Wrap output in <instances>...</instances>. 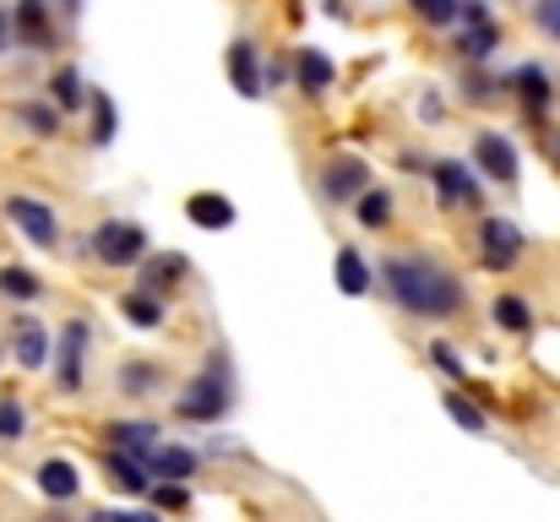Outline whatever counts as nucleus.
<instances>
[{
    "label": "nucleus",
    "mask_w": 560,
    "mask_h": 522,
    "mask_svg": "<svg viewBox=\"0 0 560 522\" xmlns=\"http://www.w3.org/2000/svg\"><path fill=\"white\" fill-rule=\"evenodd\" d=\"M60 5H66V11H82V0H60Z\"/></svg>",
    "instance_id": "a19ab883"
},
{
    "label": "nucleus",
    "mask_w": 560,
    "mask_h": 522,
    "mask_svg": "<svg viewBox=\"0 0 560 522\" xmlns=\"http://www.w3.org/2000/svg\"><path fill=\"white\" fill-rule=\"evenodd\" d=\"M11 27L27 49H49L55 44V27H49V5L44 0H16L11 5Z\"/></svg>",
    "instance_id": "1a4fd4ad"
},
{
    "label": "nucleus",
    "mask_w": 560,
    "mask_h": 522,
    "mask_svg": "<svg viewBox=\"0 0 560 522\" xmlns=\"http://www.w3.org/2000/svg\"><path fill=\"white\" fill-rule=\"evenodd\" d=\"M463 16H468V27H490V22H495L485 0H463Z\"/></svg>",
    "instance_id": "c9c22d12"
},
{
    "label": "nucleus",
    "mask_w": 560,
    "mask_h": 522,
    "mask_svg": "<svg viewBox=\"0 0 560 522\" xmlns=\"http://www.w3.org/2000/svg\"><path fill=\"white\" fill-rule=\"evenodd\" d=\"M93 251H98L104 267H142V256H148V229L109 218V223L93 229Z\"/></svg>",
    "instance_id": "7ed1b4c3"
},
{
    "label": "nucleus",
    "mask_w": 560,
    "mask_h": 522,
    "mask_svg": "<svg viewBox=\"0 0 560 522\" xmlns=\"http://www.w3.org/2000/svg\"><path fill=\"white\" fill-rule=\"evenodd\" d=\"M22 425H27V414H22V403H11V397H0V441H16V436H22Z\"/></svg>",
    "instance_id": "473e14b6"
},
{
    "label": "nucleus",
    "mask_w": 560,
    "mask_h": 522,
    "mask_svg": "<svg viewBox=\"0 0 560 522\" xmlns=\"http://www.w3.org/2000/svg\"><path fill=\"white\" fill-rule=\"evenodd\" d=\"M88 338H93V327H88V322H66V333H60V348H55V375H60V386H66V392H77V386H82V353H88Z\"/></svg>",
    "instance_id": "423d86ee"
},
{
    "label": "nucleus",
    "mask_w": 560,
    "mask_h": 522,
    "mask_svg": "<svg viewBox=\"0 0 560 522\" xmlns=\"http://www.w3.org/2000/svg\"><path fill=\"white\" fill-rule=\"evenodd\" d=\"M11 33H16V27H11V22H5V11H0V49L11 44Z\"/></svg>",
    "instance_id": "58836bf2"
},
{
    "label": "nucleus",
    "mask_w": 560,
    "mask_h": 522,
    "mask_svg": "<svg viewBox=\"0 0 560 522\" xmlns=\"http://www.w3.org/2000/svg\"><path fill=\"white\" fill-rule=\"evenodd\" d=\"M512 88L523 93V104H528L534 115L550 109V93H556V88H550V77H545L539 66H517V71H512Z\"/></svg>",
    "instance_id": "f3484780"
},
{
    "label": "nucleus",
    "mask_w": 560,
    "mask_h": 522,
    "mask_svg": "<svg viewBox=\"0 0 560 522\" xmlns=\"http://www.w3.org/2000/svg\"><path fill=\"white\" fill-rule=\"evenodd\" d=\"M354 207H360V223H365V229H386V223H392V196H386V190H365Z\"/></svg>",
    "instance_id": "393cba45"
},
{
    "label": "nucleus",
    "mask_w": 560,
    "mask_h": 522,
    "mask_svg": "<svg viewBox=\"0 0 560 522\" xmlns=\"http://www.w3.org/2000/svg\"><path fill=\"white\" fill-rule=\"evenodd\" d=\"M446 414H452V419H457L468 436H485V414H479V408H474L463 392H446Z\"/></svg>",
    "instance_id": "c85d7f7f"
},
{
    "label": "nucleus",
    "mask_w": 560,
    "mask_h": 522,
    "mask_svg": "<svg viewBox=\"0 0 560 522\" xmlns=\"http://www.w3.org/2000/svg\"><path fill=\"white\" fill-rule=\"evenodd\" d=\"M5 218H11L38 251H55V245H60V218H55L49 201H38V196H5Z\"/></svg>",
    "instance_id": "20e7f679"
},
{
    "label": "nucleus",
    "mask_w": 560,
    "mask_h": 522,
    "mask_svg": "<svg viewBox=\"0 0 560 522\" xmlns=\"http://www.w3.org/2000/svg\"><path fill=\"white\" fill-rule=\"evenodd\" d=\"M294 77H300L305 93H322V88H332V60L316 55V49H305V55L294 60Z\"/></svg>",
    "instance_id": "aec40b11"
},
{
    "label": "nucleus",
    "mask_w": 560,
    "mask_h": 522,
    "mask_svg": "<svg viewBox=\"0 0 560 522\" xmlns=\"http://www.w3.org/2000/svg\"><path fill=\"white\" fill-rule=\"evenodd\" d=\"M495 322H501L506 333H528V327H534V311H528V300L501 294V300H495Z\"/></svg>",
    "instance_id": "5701e85b"
},
{
    "label": "nucleus",
    "mask_w": 560,
    "mask_h": 522,
    "mask_svg": "<svg viewBox=\"0 0 560 522\" xmlns=\"http://www.w3.org/2000/svg\"><path fill=\"white\" fill-rule=\"evenodd\" d=\"M229 397H234V375H229L223 353H212V359H207V370L190 381L186 392H180L175 414H180V419H196V425H212V419H223V414H229Z\"/></svg>",
    "instance_id": "f03ea898"
},
{
    "label": "nucleus",
    "mask_w": 560,
    "mask_h": 522,
    "mask_svg": "<svg viewBox=\"0 0 560 522\" xmlns=\"http://www.w3.org/2000/svg\"><path fill=\"white\" fill-rule=\"evenodd\" d=\"M153 501H159V507H186L190 496H186V485H159V490H153Z\"/></svg>",
    "instance_id": "e433bc0d"
},
{
    "label": "nucleus",
    "mask_w": 560,
    "mask_h": 522,
    "mask_svg": "<svg viewBox=\"0 0 560 522\" xmlns=\"http://www.w3.org/2000/svg\"><path fill=\"white\" fill-rule=\"evenodd\" d=\"M556 159H560V137H556Z\"/></svg>",
    "instance_id": "79ce46f5"
},
{
    "label": "nucleus",
    "mask_w": 560,
    "mask_h": 522,
    "mask_svg": "<svg viewBox=\"0 0 560 522\" xmlns=\"http://www.w3.org/2000/svg\"><path fill=\"white\" fill-rule=\"evenodd\" d=\"M109 452H126V457H142V463H153V452H159V425H137V419H126V425H109Z\"/></svg>",
    "instance_id": "9b49d317"
},
{
    "label": "nucleus",
    "mask_w": 560,
    "mask_h": 522,
    "mask_svg": "<svg viewBox=\"0 0 560 522\" xmlns=\"http://www.w3.org/2000/svg\"><path fill=\"white\" fill-rule=\"evenodd\" d=\"M338 289L343 294H365L371 289V267H365V256L349 245V251H338Z\"/></svg>",
    "instance_id": "412c9836"
},
{
    "label": "nucleus",
    "mask_w": 560,
    "mask_h": 522,
    "mask_svg": "<svg viewBox=\"0 0 560 522\" xmlns=\"http://www.w3.org/2000/svg\"><path fill=\"white\" fill-rule=\"evenodd\" d=\"M120 305H126V322H131V327H159V322H164V305H159V294H148V289L126 294Z\"/></svg>",
    "instance_id": "4be33fe9"
},
{
    "label": "nucleus",
    "mask_w": 560,
    "mask_h": 522,
    "mask_svg": "<svg viewBox=\"0 0 560 522\" xmlns=\"http://www.w3.org/2000/svg\"><path fill=\"white\" fill-rule=\"evenodd\" d=\"M120 386H126L131 397H148V386H159V370H153V364H126V370H120Z\"/></svg>",
    "instance_id": "2f4dec72"
},
{
    "label": "nucleus",
    "mask_w": 560,
    "mask_h": 522,
    "mask_svg": "<svg viewBox=\"0 0 560 522\" xmlns=\"http://www.w3.org/2000/svg\"><path fill=\"white\" fill-rule=\"evenodd\" d=\"M430 364L446 370V375H463V359L452 353V344H430Z\"/></svg>",
    "instance_id": "f704fd0d"
},
{
    "label": "nucleus",
    "mask_w": 560,
    "mask_h": 522,
    "mask_svg": "<svg viewBox=\"0 0 560 522\" xmlns=\"http://www.w3.org/2000/svg\"><path fill=\"white\" fill-rule=\"evenodd\" d=\"M148 468H153V479H190L196 474V452L190 446H159Z\"/></svg>",
    "instance_id": "6ab92c4d"
},
{
    "label": "nucleus",
    "mask_w": 560,
    "mask_h": 522,
    "mask_svg": "<svg viewBox=\"0 0 560 522\" xmlns=\"http://www.w3.org/2000/svg\"><path fill=\"white\" fill-rule=\"evenodd\" d=\"M11 348H16V364H22V370H44V359H49V333H44L33 316H22V322L11 327Z\"/></svg>",
    "instance_id": "f8f14e48"
},
{
    "label": "nucleus",
    "mask_w": 560,
    "mask_h": 522,
    "mask_svg": "<svg viewBox=\"0 0 560 522\" xmlns=\"http://www.w3.org/2000/svg\"><path fill=\"white\" fill-rule=\"evenodd\" d=\"M229 71H234V88L245 93V98H261L267 93V77H261V66H256V49L240 38V44H229Z\"/></svg>",
    "instance_id": "ddd939ff"
},
{
    "label": "nucleus",
    "mask_w": 560,
    "mask_h": 522,
    "mask_svg": "<svg viewBox=\"0 0 560 522\" xmlns=\"http://www.w3.org/2000/svg\"><path fill=\"white\" fill-rule=\"evenodd\" d=\"M474 164L490 174L495 185H517V148H512L506 137H495V131H485V137L474 142Z\"/></svg>",
    "instance_id": "0eeeda50"
},
{
    "label": "nucleus",
    "mask_w": 560,
    "mask_h": 522,
    "mask_svg": "<svg viewBox=\"0 0 560 522\" xmlns=\"http://www.w3.org/2000/svg\"><path fill=\"white\" fill-rule=\"evenodd\" d=\"M495 44H501V27H495V22H490V27H468V33H463V44H457V49H463V55H468V60H485V55H495Z\"/></svg>",
    "instance_id": "a878e982"
},
{
    "label": "nucleus",
    "mask_w": 560,
    "mask_h": 522,
    "mask_svg": "<svg viewBox=\"0 0 560 522\" xmlns=\"http://www.w3.org/2000/svg\"><path fill=\"white\" fill-rule=\"evenodd\" d=\"M82 522H120V512H93V518H82Z\"/></svg>",
    "instance_id": "ea45409f"
},
{
    "label": "nucleus",
    "mask_w": 560,
    "mask_h": 522,
    "mask_svg": "<svg viewBox=\"0 0 560 522\" xmlns=\"http://www.w3.org/2000/svg\"><path fill=\"white\" fill-rule=\"evenodd\" d=\"M479 251H485V267H490V272H512V267L523 262V229H517L512 218H485Z\"/></svg>",
    "instance_id": "39448f33"
},
{
    "label": "nucleus",
    "mask_w": 560,
    "mask_h": 522,
    "mask_svg": "<svg viewBox=\"0 0 560 522\" xmlns=\"http://www.w3.org/2000/svg\"><path fill=\"white\" fill-rule=\"evenodd\" d=\"M38 490H44L49 501H71V496L82 490V479H77V468H71L66 457H49V463H38Z\"/></svg>",
    "instance_id": "dca6fc26"
},
{
    "label": "nucleus",
    "mask_w": 560,
    "mask_h": 522,
    "mask_svg": "<svg viewBox=\"0 0 560 522\" xmlns=\"http://www.w3.org/2000/svg\"><path fill=\"white\" fill-rule=\"evenodd\" d=\"M534 22H539L550 38H560V0H539V5H534Z\"/></svg>",
    "instance_id": "72a5a7b5"
},
{
    "label": "nucleus",
    "mask_w": 560,
    "mask_h": 522,
    "mask_svg": "<svg viewBox=\"0 0 560 522\" xmlns=\"http://www.w3.org/2000/svg\"><path fill=\"white\" fill-rule=\"evenodd\" d=\"M413 5V16H424L430 27H452L457 16H463V0H408Z\"/></svg>",
    "instance_id": "b1692460"
},
{
    "label": "nucleus",
    "mask_w": 560,
    "mask_h": 522,
    "mask_svg": "<svg viewBox=\"0 0 560 522\" xmlns=\"http://www.w3.org/2000/svg\"><path fill=\"white\" fill-rule=\"evenodd\" d=\"M22 126H33L38 137H55L60 131V115L49 104H22Z\"/></svg>",
    "instance_id": "7c9ffc66"
},
{
    "label": "nucleus",
    "mask_w": 560,
    "mask_h": 522,
    "mask_svg": "<svg viewBox=\"0 0 560 522\" xmlns=\"http://www.w3.org/2000/svg\"><path fill=\"white\" fill-rule=\"evenodd\" d=\"M180 278H186V256H153V262H142V289L148 294H164Z\"/></svg>",
    "instance_id": "a211bd4d"
},
{
    "label": "nucleus",
    "mask_w": 560,
    "mask_h": 522,
    "mask_svg": "<svg viewBox=\"0 0 560 522\" xmlns=\"http://www.w3.org/2000/svg\"><path fill=\"white\" fill-rule=\"evenodd\" d=\"M386 289L408 316H452L463 311V283L435 267L430 256H392L386 262Z\"/></svg>",
    "instance_id": "f257e3e1"
},
{
    "label": "nucleus",
    "mask_w": 560,
    "mask_h": 522,
    "mask_svg": "<svg viewBox=\"0 0 560 522\" xmlns=\"http://www.w3.org/2000/svg\"><path fill=\"white\" fill-rule=\"evenodd\" d=\"M365 185H371L365 159H332L327 174H322V190H327L332 201H360V196H365Z\"/></svg>",
    "instance_id": "6e6552de"
},
{
    "label": "nucleus",
    "mask_w": 560,
    "mask_h": 522,
    "mask_svg": "<svg viewBox=\"0 0 560 522\" xmlns=\"http://www.w3.org/2000/svg\"><path fill=\"white\" fill-rule=\"evenodd\" d=\"M435 196H441V207H474L479 201V174L468 164H435Z\"/></svg>",
    "instance_id": "9d476101"
},
{
    "label": "nucleus",
    "mask_w": 560,
    "mask_h": 522,
    "mask_svg": "<svg viewBox=\"0 0 560 522\" xmlns=\"http://www.w3.org/2000/svg\"><path fill=\"white\" fill-rule=\"evenodd\" d=\"M49 98L60 104V109H77L82 104V77L66 66V71H55V82H49Z\"/></svg>",
    "instance_id": "cd10ccee"
},
{
    "label": "nucleus",
    "mask_w": 560,
    "mask_h": 522,
    "mask_svg": "<svg viewBox=\"0 0 560 522\" xmlns=\"http://www.w3.org/2000/svg\"><path fill=\"white\" fill-rule=\"evenodd\" d=\"M109 474H115V485H120L126 496H153V490H159V479H153V468H148L142 457L109 452Z\"/></svg>",
    "instance_id": "4468645a"
},
{
    "label": "nucleus",
    "mask_w": 560,
    "mask_h": 522,
    "mask_svg": "<svg viewBox=\"0 0 560 522\" xmlns=\"http://www.w3.org/2000/svg\"><path fill=\"white\" fill-rule=\"evenodd\" d=\"M0 294H11V300H38L44 283H38L33 272H22V267H5V272H0Z\"/></svg>",
    "instance_id": "bb28decb"
},
{
    "label": "nucleus",
    "mask_w": 560,
    "mask_h": 522,
    "mask_svg": "<svg viewBox=\"0 0 560 522\" xmlns=\"http://www.w3.org/2000/svg\"><path fill=\"white\" fill-rule=\"evenodd\" d=\"M186 218L201 223V229H229V223H234V201L218 196V190H196L186 201Z\"/></svg>",
    "instance_id": "2eb2a0df"
},
{
    "label": "nucleus",
    "mask_w": 560,
    "mask_h": 522,
    "mask_svg": "<svg viewBox=\"0 0 560 522\" xmlns=\"http://www.w3.org/2000/svg\"><path fill=\"white\" fill-rule=\"evenodd\" d=\"M120 522H159V512H148V507L142 512H120Z\"/></svg>",
    "instance_id": "4c0bfd02"
},
{
    "label": "nucleus",
    "mask_w": 560,
    "mask_h": 522,
    "mask_svg": "<svg viewBox=\"0 0 560 522\" xmlns=\"http://www.w3.org/2000/svg\"><path fill=\"white\" fill-rule=\"evenodd\" d=\"M93 142H98V148L115 142V104H109V93L93 98Z\"/></svg>",
    "instance_id": "c756f323"
}]
</instances>
